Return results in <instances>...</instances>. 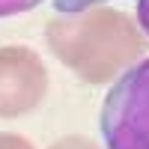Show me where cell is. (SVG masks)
I'll use <instances>...</instances> for the list:
<instances>
[{"mask_svg":"<svg viewBox=\"0 0 149 149\" xmlns=\"http://www.w3.org/2000/svg\"><path fill=\"white\" fill-rule=\"evenodd\" d=\"M45 42L69 72L93 86L116 78L146 51L137 24L102 3L84 12H57L45 27Z\"/></svg>","mask_w":149,"mask_h":149,"instance_id":"6da1fadb","label":"cell"},{"mask_svg":"<svg viewBox=\"0 0 149 149\" xmlns=\"http://www.w3.org/2000/svg\"><path fill=\"white\" fill-rule=\"evenodd\" d=\"M102 137L107 149H149V60L131 66L104 95Z\"/></svg>","mask_w":149,"mask_h":149,"instance_id":"7a4b0ae2","label":"cell"},{"mask_svg":"<svg viewBox=\"0 0 149 149\" xmlns=\"http://www.w3.org/2000/svg\"><path fill=\"white\" fill-rule=\"evenodd\" d=\"M48 93V69L27 45L0 48V119H18L42 104Z\"/></svg>","mask_w":149,"mask_h":149,"instance_id":"3957f363","label":"cell"},{"mask_svg":"<svg viewBox=\"0 0 149 149\" xmlns=\"http://www.w3.org/2000/svg\"><path fill=\"white\" fill-rule=\"evenodd\" d=\"M45 0H0V18H9V15H21V12H30L36 9Z\"/></svg>","mask_w":149,"mask_h":149,"instance_id":"277c9868","label":"cell"},{"mask_svg":"<svg viewBox=\"0 0 149 149\" xmlns=\"http://www.w3.org/2000/svg\"><path fill=\"white\" fill-rule=\"evenodd\" d=\"M51 3H54L57 12H84V9H90V6L104 3V0H51Z\"/></svg>","mask_w":149,"mask_h":149,"instance_id":"5b68a950","label":"cell"},{"mask_svg":"<svg viewBox=\"0 0 149 149\" xmlns=\"http://www.w3.org/2000/svg\"><path fill=\"white\" fill-rule=\"evenodd\" d=\"M48 149H98V143L86 140V137H60L57 143H51Z\"/></svg>","mask_w":149,"mask_h":149,"instance_id":"8992f818","label":"cell"},{"mask_svg":"<svg viewBox=\"0 0 149 149\" xmlns=\"http://www.w3.org/2000/svg\"><path fill=\"white\" fill-rule=\"evenodd\" d=\"M0 149H33V143L21 134H12V131H0Z\"/></svg>","mask_w":149,"mask_h":149,"instance_id":"52a82bcc","label":"cell"},{"mask_svg":"<svg viewBox=\"0 0 149 149\" xmlns=\"http://www.w3.org/2000/svg\"><path fill=\"white\" fill-rule=\"evenodd\" d=\"M137 21H140V30L149 36V0H137Z\"/></svg>","mask_w":149,"mask_h":149,"instance_id":"ba28073f","label":"cell"}]
</instances>
